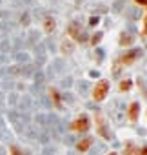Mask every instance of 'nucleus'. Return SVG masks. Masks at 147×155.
Returning a JSON list of instances; mask_svg holds the SVG:
<instances>
[{
    "label": "nucleus",
    "mask_w": 147,
    "mask_h": 155,
    "mask_svg": "<svg viewBox=\"0 0 147 155\" xmlns=\"http://www.w3.org/2000/svg\"><path fill=\"white\" fill-rule=\"evenodd\" d=\"M51 95H53V99H55V102H56V104H60V99H58V93H56L55 90H51Z\"/></svg>",
    "instance_id": "10"
},
{
    "label": "nucleus",
    "mask_w": 147,
    "mask_h": 155,
    "mask_svg": "<svg viewBox=\"0 0 147 155\" xmlns=\"http://www.w3.org/2000/svg\"><path fill=\"white\" fill-rule=\"evenodd\" d=\"M69 33H71V35H73V38H76V40H80V42H82V40H84V33H82V29H80V28H76L75 24H73L71 28H69Z\"/></svg>",
    "instance_id": "3"
},
{
    "label": "nucleus",
    "mask_w": 147,
    "mask_h": 155,
    "mask_svg": "<svg viewBox=\"0 0 147 155\" xmlns=\"http://www.w3.org/2000/svg\"><path fill=\"white\" fill-rule=\"evenodd\" d=\"M129 117H131V120H135L138 117V104L136 102L131 104V108H129Z\"/></svg>",
    "instance_id": "5"
},
{
    "label": "nucleus",
    "mask_w": 147,
    "mask_h": 155,
    "mask_svg": "<svg viewBox=\"0 0 147 155\" xmlns=\"http://www.w3.org/2000/svg\"><path fill=\"white\" fill-rule=\"evenodd\" d=\"M129 88H131V82H129V80H125V82H122V84H120V90H129Z\"/></svg>",
    "instance_id": "9"
},
{
    "label": "nucleus",
    "mask_w": 147,
    "mask_h": 155,
    "mask_svg": "<svg viewBox=\"0 0 147 155\" xmlns=\"http://www.w3.org/2000/svg\"><path fill=\"white\" fill-rule=\"evenodd\" d=\"M71 128L75 131H85V130H89V120L85 119V117H80V119H76L75 122H73Z\"/></svg>",
    "instance_id": "2"
},
{
    "label": "nucleus",
    "mask_w": 147,
    "mask_h": 155,
    "mask_svg": "<svg viewBox=\"0 0 147 155\" xmlns=\"http://www.w3.org/2000/svg\"><path fill=\"white\" fill-rule=\"evenodd\" d=\"M135 2H138V4H142V6H147V0H135Z\"/></svg>",
    "instance_id": "13"
},
{
    "label": "nucleus",
    "mask_w": 147,
    "mask_h": 155,
    "mask_svg": "<svg viewBox=\"0 0 147 155\" xmlns=\"http://www.w3.org/2000/svg\"><path fill=\"white\" fill-rule=\"evenodd\" d=\"M125 152H127V155H135V153H136V150L133 148V144H127V146H125Z\"/></svg>",
    "instance_id": "8"
},
{
    "label": "nucleus",
    "mask_w": 147,
    "mask_h": 155,
    "mask_svg": "<svg viewBox=\"0 0 147 155\" xmlns=\"http://www.w3.org/2000/svg\"><path fill=\"white\" fill-rule=\"evenodd\" d=\"M91 142H93L91 139H82V140H80V142L76 144L78 152H87V150H89V146H91Z\"/></svg>",
    "instance_id": "4"
},
{
    "label": "nucleus",
    "mask_w": 147,
    "mask_h": 155,
    "mask_svg": "<svg viewBox=\"0 0 147 155\" xmlns=\"http://www.w3.org/2000/svg\"><path fill=\"white\" fill-rule=\"evenodd\" d=\"M144 35L147 37V15H145V28H144Z\"/></svg>",
    "instance_id": "12"
},
{
    "label": "nucleus",
    "mask_w": 147,
    "mask_h": 155,
    "mask_svg": "<svg viewBox=\"0 0 147 155\" xmlns=\"http://www.w3.org/2000/svg\"><path fill=\"white\" fill-rule=\"evenodd\" d=\"M142 155H147V148H144V153Z\"/></svg>",
    "instance_id": "14"
},
{
    "label": "nucleus",
    "mask_w": 147,
    "mask_h": 155,
    "mask_svg": "<svg viewBox=\"0 0 147 155\" xmlns=\"http://www.w3.org/2000/svg\"><path fill=\"white\" fill-rule=\"evenodd\" d=\"M53 28H55V20L47 18V20H45V31H53Z\"/></svg>",
    "instance_id": "7"
},
{
    "label": "nucleus",
    "mask_w": 147,
    "mask_h": 155,
    "mask_svg": "<svg viewBox=\"0 0 147 155\" xmlns=\"http://www.w3.org/2000/svg\"><path fill=\"white\" fill-rule=\"evenodd\" d=\"M11 152H13V155H22V153L18 152V148H16V146H11Z\"/></svg>",
    "instance_id": "11"
},
{
    "label": "nucleus",
    "mask_w": 147,
    "mask_h": 155,
    "mask_svg": "<svg viewBox=\"0 0 147 155\" xmlns=\"http://www.w3.org/2000/svg\"><path fill=\"white\" fill-rule=\"evenodd\" d=\"M107 90H109V84L105 82V80L96 82V86L93 88V99H95V100H102L105 95H107Z\"/></svg>",
    "instance_id": "1"
},
{
    "label": "nucleus",
    "mask_w": 147,
    "mask_h": 155,
    "mask_svg": "<svg viewBox=\"0 0 147 155\" xmlns=\"http://www.w3.org/2000/svg\"><path fill=\"white\" fill-rule=\"evenodd\" d=\"M109 155H116V153H109Z\"/></svg>",
    "instance_id": "15"
},
{
    "label": "nucleus",
    "mask_w": 147,
    "mask_h": 155,
    "mask_svg": "<svg viewBox=\"0 0 147 155\" xmlns=\"http://www.w3.org/2000/svg\"><path fill=\"white\" fill-rule=\"evenodd\" d=\"M136 55H138V53H136V51H133V53H129V55H125V57L122 58V64H125V62H131V60H133V58H135Z\"/></svg>",
    "instance_id": "6"
}]
</instances>
